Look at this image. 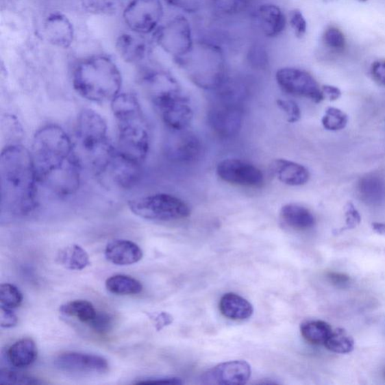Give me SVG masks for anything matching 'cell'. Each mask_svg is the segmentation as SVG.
Instances as JSON below:
<instances>
[{
    "label": "cell",
    "mask_w": 385,
    "mask_h": 385,
    "mask_svg": "<svg viewBox=\"0 0 385 385\" xmlns=\"http://www.w3.org/2000/svg\"><path fill=\"white\" fill-rule=\"evenodd\" d=\"M219 310L225 317L235 321L248 319L253 313V306L248 300L234 293H228L221 297Z\"/></svg>",
    "instance_id": "cb8c5ba5"
},
{
    "label": "cell",
    "mask_w": 385,
    "mask_h": 385,
    "mask_svg": "<svg viewBox=\"0 0 385 385\" xmlns=\"http://www.w3.org/2000/svg\"><path fill=\"white\" fill-rule=\"evenodd\" d=\"M60 311L66 316L73 317L82 323H88L95 317L97 311L87 300H74L61 306Z\"/></svg>",
    "instance_id": "1f68e13d"
},
{
    "label": "cell",
    "mask_w": 385,
    "mask_h": 385,
    "mask_svg": "<svg viewBox=\"0 0 385 385\" xmlns=\"http://www.w3.org/2000/svg\"><path fill=\"white\" fill-rule=\"evenodd\" d=\"M38 350L32 338H22L12 345L7 351V359L10 364L17 368L32 366L36 360Z\"/></svg>",
    "instance_id": "d4e9b609"
},
{
    "label": "cell",
    "mask_w": 385,
    "mask_h": 385,
    "mask_svg": "<svg viewBox=\"0 0 385 385\" xmlns=\"http://www.w3.org/2000/svg\"><path fill=\"white\" fill-rule=\"evenodd\" d=\"M1 207L14 216L32 213L38 203V177L32 152L24 146H7L0 158Z\"/></svg>",
    "instance_id": "7a4b0ae2"
},
{
    "label": "cell",
    "mask_w": 385,
    "mask_h": 385,
    "mask_svg": "<svg viewBox=\"0 0 385 385\" xmlns=\"http://www.w3.org/2000/svg\"><path fill=\"white\" fill-rule=\"evenodd\" d=\"M300 331L305 340L312 345H325L332 333V327L323 321H308L302 323Z\"/></svg>",
    "instance_id": "f546056e"
},
{
    "label": "cell",
    "mask_w": 385,
    "mask_h": 385,
    "mask_svg": "<svg viewBox=\"0 0 385 385\" xmlns=\"http://www.w3.org/2000/svg\"><path fill=\"white\" fill-rule=\"evenodd\" d=\"M360 199L369 206H380L385 201V181L379 175L367 174L359 180Z\"/></svg>",
    "instance_id": "603a6c76"
},
{
    "label": "cell",
    "mask_w": 385,
    "mask_h": 385,
    "mask_svg": "<svg viewBox=\"0 0 385 385\" xmlns=\"http://www.w3.org/2000/svg\"><path fill=\"white\" fill-rule=\"evenodd\" d=\"M84 10L97 15H113L121 8L124 9L125 0H81Z\"/></svg>",
    "instance_id": "836d02e7"
},
{
    "label": "cell",
    "mask_w": 385,
    "mask_h": 385,
    "mask_svg": "<svg viewBox=\"0 0 385 385\" xmlns=\"http://www.w3.org/2000/svg\"><path fill=\"white\" fill-rule=\"evenodd\" d=\"M122 17L129 32L153 35L164 21V5L162 0H131L123 9Z\"/></svg>",
    "instance_id": "8fae6325"
},
{
    "label": "cell",
    "mask_w": 385,
    "mask_h": 385,
    "mask_svg": "<svg viewBox=\"0 0 385 385\" xmlns=\"http://www.w3.org/2000/svg\"><path fill=\"white\" fill-rule=\"evenodd\" d=\"M323 41L327 47L335 51H342L345 46V38L340 29L330 27L323 36Z\"/></svg>",
    "instance_id": "60d3db41"
},
{
    "label": "cell",
    "mask_w": 385,
    "mask_h": 385,
    "mask_svg": "<svg viewBox=\"0 0 385 385\" xmlns=\"http://www.w3.org/2000/svg\"><path fill=\"white\" fill-rule=\"evenodd\" d=\"M55 364L60 369L69 373H99L109 371L110 366L107 360L96 354L69 351L60 354Z\"/></svg>",
    "instance_id": "5bb4252c"
},
{
    "label": "cell",
    "mask_w": 385,
    "mask_h": 385,
    "mask_svg": "<svg viewBox=\"0 0 385 385\" xmlns=\"http://www.w3.org/2000/svg\"><path fill=\"white\" fill-rule=\"evenodd\" d=\"M165 125L171 131L186 129L194 119L189 99L179 86L167 89L151 98Z\"/></svg>",
    "instance_id": "30bf717a"
},
{
    "label": "cell",
    "mask_w": 385,
    "mask_h": 385,
    "mask_svg": "<svg viewBox=\"0 0 385 385\" xmlns=\"http://www.w3.org/2000/svg\"><path fill=\"white\" fill-rule=\"evenodd\" d=\"M345 229H352L357 227L361 222V216L356 207L352 203L345 206Z\"/></svg>",
    "instance_id": "7bdbcfd3"
},
{
    "label": "cell",
    "mask_w": 385,
    "mask_h": 385,
    "mask_svg": "<svg viewBox=\"0 0 385 385\" xmlns=\"http://www.w3.org/2000/svg\"><path fill=\"white\" fill-rule=\"evenodd\" d=\"M288 27L297 38H303L307 32V21L304 14L298 9L288 13Z\"/></svg>",
    "instance_id": "f35d334b"
},
{
    "label": "cell",
    "mask_w": 385,
    "mask_h": 385,
    "mask_svg": "<svg viewBox=\"0 0 385 385\" xmlns=\"http://www.w3.org/2000/svg\"><path fill=\"white\" fill-rule=\"evenodd\" d=\"M0 383L10 384H42L43 382L22 373L2 369L0 371Z\"/></svg>",
    "instance_id": "74e56055"
},
{
    "label": "cell",
    "mask_w": 385,
    "mask_h": 385,
    "mask_svg": "<svg viewBox=\"0 0 385 385\" xmlns=\"http://www.w3.org/2000/svg\"><path fill=\"white\" fill-rule=\"evenodd\" d=\"M105 287L112 294L121 296L138 295L143 289L140 282L125 275L110 277L105 282Z\"/></svg>",
    "instance_id": "83f0119b"
},
{
    "label": "cell",
    "mask_w": 385,
    "mask_h": 385,
    "mask_svg": "<svg viewBox=\"0 0 385 385\" xmlns=\"http://www.w3.org/2000/svg\"><path fill=\"white\" fill-rule=\"evenodd\" d=\"M137 384H182V381L179 378H174V377H163V378H149V379H144L140 381H138L136 382Z\"/></svg>",
    "instance_id": "bcb514c9"
},
{
    "label": "cell",
    "mask_w": 385,
    "mask_h": 385,
    "mask_svg": "<svg viewBox=\"0 0 385 385\" xmlns=\"http://www.w3.org/2000/svg\"><path fill=\"white\" fill-rule=\"evenodd\" d=\"M371 73L375 81L385 86V60L375 61L372 65Z\"/></svg>",
    "instance_id": "f6af8a7d"
},
{
    "label": "cell",
    "mask_w": 385,
    "mask_h": 385,
    "mask_svg": "<svg viewBox=\"0 0 385 385\" xmlns=\"http://www.w3.org/2000/svg\"><path fill=\"white\" fill-rule=\"evenodd\" d=\"M175 63L199 88L213 91L228 78L226 50L209 36L197 37L191 51Z\"/></svg>",
    "instance_id": "5b68a950"
},
{
    "label": "cell",
    "mask_w": 385,
    "mask_h": 385,
    "mask_svg": "<svg viewBox=\"0 0 385 385\" xmlns=\"http://www.w3.org/2000/svg\"><path fill=\"white\" fill-rule=\"evenodd\" d=\"M32 156L40 184L61 198L71 197L79 189L81 161L66 131L46 125L34 135Z\"/></svg>",
    "instance_id": "6da1fadb"
},
{
    "label": "cell",
    "mask_w": 385,
    "mask_h": 385,
    "mask_svg": "<svg viewBox=\"0 0 385 385\" xmlns=\"http://www.w3.org/2000/svg\"><path fill=\"white\" fill-rule=\"evenodd\" d=\"M348 122V115L334 107L328 108L321 119L323 128L329 131L342 130L347 126Z\"/></svg>",
    "instance_id": "e575fe53"
},
{
    "label": "cell",
    "mask_w": 385,
    "mask_h": 385,
    "mask_svg": "<svg viewBox=\"0 0 385 385\" xmlns=\"http://www.w3.org/2000/svg\"><path fill=\"white\" fill-rule=\"evenodd\" d=\"M105 256L114 265L127 266L140 261L143 252L140 246L133 242L117 240L106 245Z\"/></svg>",
    "instance_id": "7402d4cb"
},
{
    "label": "cell",
    "mask_w": 385,
    "mask_h": 385,
    "mask_svg": "<svg viewBox=\"0 0 385 385\" xmlns=\"http://www.w3.org/2000/svg\"><path fill=\"white\" fill-rule=\"evenodd\" d=\"M111 105L118 125L117 151L142 165L149 155L150 136L140 101L134 94L120 93Z\"/></svg>",
    "instance_id": "3957f363"
},
{
    "label": "cell",
    "mask_w": 385,
    "mask_h": 385,
    "mask_svg": "<svg viewBox=\"0 0 385 385\" xmlns=\"http://www.w3.org/2000/svg\"><path fill=\"white\" fill-rule=\"evenodd\" d=\"M255 19L261 35L268 40H275L288 27V14L273 3H264L256 8Z\"/></svg>",
    "instance_id": "2e32d148"
},
{
    "label": "cell",
    "mask_w": 385,
    "mask_h": 385,
    "mask_svg": "<svg viewBox=\"0 0 385 385\" xmlns=\"http://www.w3.org/2000/svg\"><path fill=\"white\" fill-rule=\"evenodd\" d=\"M43 34L46 40L60 49H67L74 42L72 22L61 12H52L45 18Z\"/></svg>",
    "instance_id": "d6986e66"
},
{
    "label": "cell",
    "mask_w": 385,
    "mask_h": 385,
    "mask_svg": "<svg viewBox=\"0 0 385 385\" xmlns=\"http://www.w3.org/2000/svg\"><path fill=\"white\" fill-rule=\"evenodd\" d=\"M216 0H164L169 6L188 16H201L212 12Z\"/></svg>",
    "instance_id": "f1b7e54d"
},
{
    "label": "cell",
    "mask_w": 385,
    "mask_h": 385,
    "mask_svg": "<svg viewBox=\"0 0 385 385\" xmlns=\"http://www.w3.org/2000/svg\"><path fill=\"white\" fill-rule=\"evenodd\" d=\"M321 90L323 97L330 101H336L342 96L341 90L333 86H323L321 87Z\"/></svg>",
    "instance_id": "7dc6e473"
},
{
    "label": "cell",
    "mask_w": 385,
    "mask_h": 385,
    "mask_svg": "<svg viewBox=\"0 0 385 385\" xmlns=\"http://www.w3.org/2000/svg\"><path fill=\"white\" fill-rule=\"evenodd\" d=\"M271 172L277 179L289 186H301L309 182V171L303 165L286 159L275 160Z\"/></svg>",
    "instance_id": "44dd1931"
},
{
    "label": "cell",
    "mask_w": 385,
    "mask_h": 385,
    "mask_svg": "<svg viewBox=\"0 0 385 385\" xmlns=\"http://www.w3.org/2000/svg\"><path fill=\"white\" fill-rule=\"evenodd\" d=\"M359 1H360V2H364H364H367V0H359Z\"/></svg>",
    "instance_id": "816d5d0a"
},
{
    "label": "cell",
    "mask_w": 385,
    "mask_h": 385,
    "mask_svg": "<svg viewBox=\"0 0 385 385\" xmlns=\"http://www.w3.org/2000/svg\"><path fill=\"white\" fill-rule=\"evenodd\" d=\"M216 172L221 180L235 186L260 188L264 182L263 173L256 166L242 160H224L219 164Z\"/></svg>",
    "instance_id": "4fadbf2b"
},
{
    "label": "cell",
    "mask_w": 385,
    "mask_h": 385,
    "mask_svg": "<svg viewBox=\"0 0 385 385\" xmlns=\"http://www.w3.org/2000/svg\"><path fill=\"white\" fill-rule=\"evenodd\" d=\"M155 321H156L158 330H160L171 323V317L166 313H161L158 315Z\"/></svg>",
    "instance_id": "681fc988"
},
{
    "label": "cell",
    "mask_w": 385,
    "mask_h": 385,
    "mask_svg": "<svg viewBox=\"0 0 385 385\" xmlns=\"http://www.w3.org/2000/svg\"><path fill=\"white\" fill-rule=\"evenodd\" d=\"M325 345L330 351L336 353H349L353 350L354 340L347 331L338 328L332 331Z\"/></svg>",
    "instance_id": "d6a6232c"
},
{
    "label": "cell",
    "mask_w": 385,
    "mask_h": 385,
    "mask_svg": "<svg viewBox=\"0 0 385 385\" xmlns=\"http://www.w3.org/2000/svg\"><path fill=\"white\" fill-rule=\"evenodd\" d=\"M129 209L136 216L153 221H173L190 214L188 205L179 197L156 194L130 200Z\"/></svg>",
    "instance_id": "9c48e42d"
},
{
    "label": "cell",
    "mask_w": 385,
    "mask_h": 385,
    "mask_svg": "<svg viewBox=\"0 0 385 385\" xmlns=\"http://www.w3.org/2000/svg\"><path fill=\"white\" fill-rule=\"evenodd\" d=\"M275 80L288 95L307 98L315 103L325 99L317 81L303 69L292 66L280 68L275 73Z\"/></svg>",
    "instance_id": "7c38bea8"
},
{
    "label": "cell",
    "mask_w": 385,
    "mask_h": 385,
    "mask_svg": "<svg viewBox=\"0 0 385 385\" xmlns=\"http://www.w3.org/2000/svg\"><path fill=\"white\" fill-rule=\"evenodd\" d=\"M57 260L69 271H82L90 264L88 253L78 245H69L60 250Z\"/></svg>",
    "instance_id": "4316f807"
},
{
    "label": "cell",
    "mask_w": 385,
    "mask_h": 385,
    "mask_svg": "<svg viewBox=\"0 0 385 385\" xmlns=\"http://www.w3.org/2000/svg\"><path fill=\"white\" fill-rule=\"evenodd\" d=\"M119 56L128 64H141L149 55V43L145 37L133 32L121 34L115 42Z\"/></svg>",
    "instance_id": "ffe728a7"
},
{
    "label": "cell",
    "mask_w": 385,
    "mask_h": 385,
    "mask_svg": "<svg viewBox=\"0 0 385 385\" xmlns=\"http://www.w3.org/2000/svg\"><path fill=\"white\" fill-rule=\"evenodd\" d=\"M169 158L179 163H192L202 155L203 145L199 137L186 129L172 131L166 145Z\"/></svg>",
    "instance_id": "9a60e30c"
},
{
    "label": "cell",
    "mask_w": 385,
    "mask_h": 385,
    "mask_svg": "<svg viewBox=\"0 0 385 385\" xmlns=\"http://www.w3.org/2000/svg\"><path fill=\"white\" fill-rule=\"evenodd\" d=\"M0 323L3 328H12L18 325V319L12 310L5 309L1 307L0 312Z\"/></svg>",
    "instance_id": "ee69618b"
},
{
    "label": "cell",
    "mask_w": 385,
    "mask_h": 385,
    "mask_svg": "<svg viewBox=\"0 0 385 385\" xmlns=\"http://www.w3.org/2000/svg\"><path fill=\"white\" fill-rule=\"evenodd\" d=\"M101 175H109L115 186L122 189L133 188L142 176V164L129 160L115 151Z\"/></svg>",
    "instance_id": "e0dca14e"
},
{
    "label": "cell",
    "mask_w": 385,
    "mask_h": 385,
    "mask_svg": "<svg viewBox=\"0 0 385 385\" xmlns=\"http://www.w3.org/2000/svg\"><path fill=\"white\" fill-rule=\"evenodd\" d=\"M372 228L376 234L385 236V224L384 223L374 222Z\"/></svg>",
    "instance_id": "f907efd6"
},
{
    "label": "cell",
    "mask_w": 385,
    "mask_h": 385,
    "mask_svg": "<svg viewBox=\"0 0 385 385\" xmlns=\"http://www.w3.org/2000/svg\"><path fill=\"white\" fill-rule=\"evenodd\" d=\"M213 91L216 92L217 100L208 112V123L214 133L221 138L236 136L243 126L244 88L228 79Z\"/></svg>",
    "instance_id": "52a82bcc"
},
{
    "label": "cell",
    "mask_w": 385,
    "mask_h": 385,
    "mask_svg": "<svg viewBox=\"0 0 385 385\" xmlns=\"http://www.w3.org/2000/svg\"><path fill=\"white\" fill-rule=\"evenodd\" d=\"M331 282L337 284V286H343L347 284L350 279L348 275L342 273H330L327 275Z\"/></svg>",
    "instance_id": "c3c4849f"
},
{
    "label": "cell",
    "mask_w": 385,
    "mask_h": 385,
    "mask_svg": "<svg viewBox=\"0 0 385 385\" xmlns=\"http://www.w3.org/2000/svg\"><path fill=\"white\" fill-rule=\"evenodd\" d=\"M23 302V295L17 287L12 284H2L0 287V306L14 310Z\"/></svg>",
    "instance_id": "d590c367"
},
{
    "label": "cell",
    "mask_w": 385,
    "mask_h": 385,
    "mask_svg": "<svg viewBox=\"0 0 385 385\" xmlns=\"http://www.w3.org/2000/svg\"><path fill=\"white\" fill-rule=\"evenodd\" d=\"M277 105L286 114L287 120L290 124H294L301 119V110L293 100L279 99L277 100Z\"/></svg>",
    "instance_id": "b9f144b4"
},
{
    "label": "cell",
    "mask_w": 385,
    "mask_h": 385,
    "mask_svg": "<svg viewBox=\"0 0 385 385\" xmlns=\"http://www.w3.org/2000/svg\"><path fill=\"white\" fill-rule=\"evenodd\" d=\"M72 81L77 94L97 103L112 102L121 93L123 82L118 65L103 55L80 60L73 69Z\"/></svg>",
    "instance_id": "277c9868"
},
{
    "label": "cell",
    "mask_w": 385,
    "mask_h": 385,
    "mask_svg": "<svg viewBox=\"0 0 385 385\" xmlns=\"http://www.w3.org/2000/svg\"><path fill=\"white\" fill-rule=\"evenodd\" d=\"M247 61L251 68L256 71H264L269 63V53L264 45L253 44L247 52Z\"/></svg>",
    "instance_id": "8d00e7d4"
},
{
    "label": "cell",
    "mask_w": 385,
    "mask_h": 385,
    "mask_svg": "<svg viewBox=\"0 0 385 385\" xmlns=\"http://www.w3.org/2000/svg\"><path fill=\"white\" fill-rule=\"evenodd\" d=\"M77 136L89 164L101 175L115 151L108 138L105 121L95 110H83L77 122Z\"/></svg>",
    "instance_id": "8992f818"
},
{
    "label": "cell",
    "mask_w": 385,
    "mask_h": 385,
    "mask_svg": "<svg viewBox=\"0 0 385 385\" xmlns=\"http://www.w3.org/2000/svg\"><path fill=\"white\" fill-rule=\"evenodd\" d=\"M280 215L282 221L288 227L295 229H309L315 225V219L310 210L297 203L284 206Z\"/></svg>",
    "instance_id": "484cf974"
},
{
    "label": "cell",
    "mask_w": 385,
    "mask_h": 385,
    "mask_svg": "<svg viewBox=\"0 0 385 385\" xmlns=\"http://www.w3.org/2000/svg\"><path fill=\"white\" fill-rule=\"evenodd\" d=\"M253 0H216L212 13L219 18H232L247 11Z\"/></svg>",
    "instance_id": "4dcf8cb0"
},
{
    "label": "cell",
    "mask_w": 385,
    "mask_h": 385,
    "mask_svg": "<svg viewBox=\"0 0 385 385\" xmlns=\"http://www.w3.org/2000/svg\"><path fill=\"white\" fill-rule=\"evenodd\" d=\"M88 325L97 334L104 335L112 330L113 320L110 314L97 312L95 317L88 323Z\"/></svg>",
    "instance_id": "ab89813d"
},
{
    "label": "cell",
    "mask_w": 385,
    "mask_h": 385,
    "mask_svg": "<svg viewBox=\"0 0 385 385\" xmlns=\"http://www.w3.org/2000/svg\"><path fill=\"white\" fill-rule=\"evenodd\" d=\"M152 36L158 47L175 62L188 55L197 38L189 16L180 12L162 23Z\"/></svg>",
    "instance_id": "ba28073f"
},
{
    "label": "cell",
    "mask_w": 385,
    "mask_h": 385,
    "mask_svg": "<svg viewBox=\"0 0 385 385\" xmlns=\"http://www.w3.org/2000/svg\"><path fill=\"white\" fill-rule=\"evenodd\" d=\"M251 368L245 360L226 362L214 367L202 377V381L208 384H245L251 378Z\"/></svg>",
    "instance_id": "ac0fdd59"
}]
</instances>
